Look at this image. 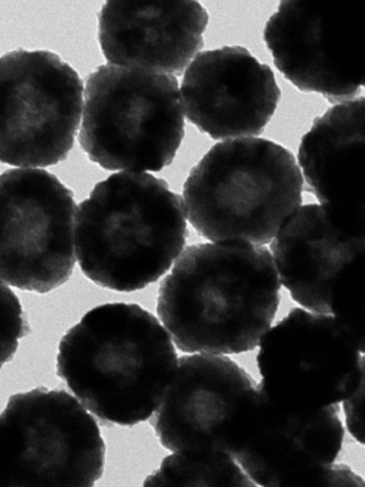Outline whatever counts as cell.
<instances>
[{
  "mask_svg": "<svg viewBox=\"0 0 365 487\" xmlns=\"http://www.w3.org/2000/svg\"><path fill=\"white\" fill-rule=\"evenodd\" d=\"M281 283L266 246H189L160 284L158 315L187 353L253 351L274 324Z\"/></svg>",
  "mask_w": 365,
  "mask_h": 487,
  "instance_id": "obj_1",
  "label": "cell"
},
{
  "mask_svg": "<svg viewBox=\"0 0 365 487\" xmlns=\"http://www.w3.org/2000/svg\"><path fill=\"white\" fill-rule=\"evenodd\" d=\"M78 140L108 170L157 172L185 135L178 82L170 74L108 63L90 74Z\"/></svg>",
  "mask_w": 365,
  "mask_h": 487,
  "instance_id": "obj_5",
  "label": "cell"
},
{
  "mask_svg": "<svg viewBox=\"0 0 365 487\" xmlns=\"http://www.w3.org/2000/svg\"><path fill=\"white\" fill-rule=\"evenodd\" d=\"M77 208L71 190L43 169L0 175V279L38 293L64 284L76 263Z\"/></svg>",
  "mask_w": 365,
  "mask_h": 487,
  "instance_id": "obj_8",
  "label": "cell"
},
{
  "mask_svg": "<svg viewBox=\"0 0 365 487\" xmlns=\"http://www.w3.org/2000/svg\"><path fill=\"white\" fill-rule=\"evenodd\" d=\"M26 332L21 302L16 294L0 281V369L14 355Z\"/></svg>",
  "mask_w": 365,
  "mask_h": 487,
  "instance_id": "obj_16",
  "label": "cell"
},
{
  "mask_svg": "<svg viewBox=\"0 0 365 487\" xmlns=\"http://www.w3.org/2000/svg\"><path fill=\"white\" fill-rule=\"evenodd\" d=\"M187 235L181 198L163 179L120 172L97 183L76 212L80 268L96 284L133 292L170 267Z\"/></svg>",
  "mask_w": 365,
  "mask_h": 487,
  "instance_id": "obj_3",
  "label": "cell"
},
{
  "mask_svg": "<svg viewBox=\"0 0 365 487\" xmlns=\"http://www.w3.org/2000/svg\"><path fill=\"white\" fill-rule=\"evenodd\" d=\"M83 83L56 53L16 49L0 57V161L47 167L74 143Z\"/></svg>",
  "mask_w": 365,
  "mask_h": 487,
  "instance_id": "obj_7",
  "label": "cell"
},
{
  "mask_svg": "<svg viewBox=\"0 0 365 487\" xmlns=\"http://www.w3.org/2000/svg\"><path fill=\"white\" fill-rule=\"evenodd\" d=\"M105 455L95 419L65 391L16 393L0 414V487L93 486Z\"/></svg>",
  "mask_w": 365,
  "mask_h": 487,
  "instance_id": "obj_6",
  "label": "cell"
},
{
  "mask_svg": "<svg viewBox=\"0 0 365 487\" xmlns=\"http://www.w3.org/2000/svg\"><path fill=\"white\" fill-rule=\"evenodd\" d=\"M157 318L134 303L87 312L62 337L57 375L101 421L133 426L151 417L177 367Z\"/></svg>",
  "mask_w": 365,
  "mask_h": 487,
  "instance_id": "obj_2",
  "label": "cell"
},
{
  "mask_svg": "<svg viewBox=\"0 0 365 487\" xmlns=\"http://www.w3.org/2000/svg\"><path fill=\"white\" fill-rule=\"evenodd\" d=\"M364 96L341 102L315 118L303 135L298 163L308 190L322 205L364 218Z\"/></svg>",
  "mask_w": 365,
  "mask_h": 487,
  "instance_id": "obj_14",
  "label": "cell"
},
{
  "mask_svg": "<svg viewBox=\"0 0 365 487\" xmlns=\"http://www.w3.org/2000/svg\"><path fill=\"white\" fill-rule=\"evenodd\" d=\"M262 383L232 356H182L150 423L161 445L173 453L226 450L232 416Z\"/></svg>",
  "mask_w": 365,
  "mask_h": 487,
  "instance_id": "obj_9",
  "label": "cell"
},
{
  "mask_svg": "<svg viewBox=\"0 0 365 487\" xmlns=\"http://www.w3.org/2000/svg\"><path fill=\"white\" fill-rule=\"evenodd\" d=\"M303 178L291 151L245 138L213 145L183 185L188 220L217 243L265 246L302 201Z\"/></svg>",
  "mask_w": 365,
  "mask_h": 487,
  "instance_id": "obj_4",
  "label": "cell"
},
{
  "mask_svg": "<svg viewBox=\"0 0 365 487\" xmlns=\"http://www.w3.org/2000/svg\"><path fill=\"white\" fill-rule=\"evenodd\" d=\"M240 464L229 450L167 456L144 486H219L231 483V466Z\"/></svg>",
  "mask_w": 365,
  "mask_h": 487,
  "instance_id": "obj_15",
  "label": "cell"
},
{
  "mask_svg": "<svg viewBox=\"0 0 365 487\" xmlns=\"http://www.w3.org/2000/svg\"><path fill=\"white\" fill-rule=\"evenodd\" d=\"M208 19L196 1H108L98 40L108 63L180 76L204 46Z\"/></svg>",
  "mask_w": 365,
  "mask_h": 487,
  "instance_id": "obj_13",
  "label": "cell"
},
{
  "mask_svg": "<svg viewBox=\"0 0 365 487\" xmlns=\"http://www.w3.org/2000/svg\"><path fill=\"white\" fill-rule=\"evenodd\" d=\"M269 244L280 283L292 299L307 310L331 314L334 287L363 255L364 220L305 205Z\"/></svg>",
  "mask_w": 365,
  "mask_h": 487,
  "instance_id": "obj_12",
  "label": "cell"
},
{
  "mask_svg": "<svg viewBox=\"0 0 365 487\" xmlns=\"http://www.w3.org/2000/svg\"><path fill=\"white\" fill-rule=\"evenodd\" d=\"M324 4L283 0L267 20L264 40L277 68L299 90L344 102L361 91L364 73L346 29Z\"/></svg>",
  "mask_w": 365,
  "mask_h": 487,
  "instance_id": "obj_11",
  "label": "cell"
},
{
  "mask_svg": "<svg viewBox=\"0 0 365 487\" xmlns=\"http://www.w3.org/2000/svg\"><path fill=\"white\" fill-rule=\"evenodd\" d=\"M180 92L187 119L215 140L259 135L280 98L272 68L238 45L197 54Z\"/></svg>",
  "mask_w": 365,
  "mask_h": 487,
  "instance_id": "obj_10",
  "label": "cell"
}]
</instances>
